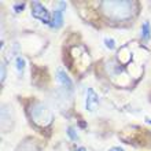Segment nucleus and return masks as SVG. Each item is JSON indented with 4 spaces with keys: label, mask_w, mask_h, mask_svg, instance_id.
I'll return each instance as SVG.
<instances>
[{
    "label": "nucleus",
    "mask_w": 151,
    "mask_h": 151,
    "mask_svg": "<svg viewBox=\"0 0 151 151\" xmlns=\"http://www.w3.org/2000/svg\"><path fill=\"white\" fill-rule=\"evenodd\" d=\"M107 15L114 19H124L131 15L132 3L128 1H106L103 6Z\"/></svg>",
    "instance_id": "1"
},
{
    "label": "nucleus",
    "mask_w": 151,
    "mask_h": 151,
    "mask_svg": "<svg viewBox=\"0 0 151 151\" xmlns=\"http://www.w3.org/2000/svg\"><path fill=\"white\" fill-rule=\"evenodd\" d=\"M30 114H32L33 121L39 125L45 127V125H50L52 122V113L43 104H36Z\"/></svg>",
    "instance_id": "2"
},
{
    "label": "nucleus",
    "mask_w": 151,
    "mask_h": 151,
    "mask_svg": "<svg viewBox=\"0 0 151 151\" xmlns=\"http://www.w3.org/2000/svg\"><path fill=\"white\" fill-rule=\"evenodd\" d=\"M32 15L48 26L52 21V12L48 11L40 1H32Z\"/></svg>",
    "instance_id": "3"
},
{
    "label": "nucleus",
    "mask_w": 151,
    "mask_h": 151,
    "mask_svg": "<svg viewBox=\"0 0 151 151\" xmlns=\"http://www.w3.org/2000/svg\"><path fill=\"white\" fill-rule=\"evenodd\" d=\"M55 76H56V80H58L59 85H62L65 89H68V91H70V92L74 89V85H73L72 78L69 77L68 73L65 72V70L58 69V70H56V73H55Z\"/></svg>",
    "instance_id": "4"
},
{
    "label": "nucleus",
    "mask_w": 151,
    "mask_h": 151,
    "mask_svg": "<svg viewBox=\"0 0 151 151\" xmlns=\"http://www.w3.org/2000/svg\"><path fill=\"white\" fill-rule=\"evenodd\" d=\"M98 107H99V98H98L96 92L92 88H88L87 99H85V109L88 111H95Z\"/></svg>",
    "instance_id": "5"
},
{
    "label": "nucleus",
    "mask_w": 151,
    "mask_h": 151,
    "mask_svg": "<svg viewBox=\"0 0 151 151\" xmlns=\"http://www.w3.org/2000/svg\"><path fill=\"white\" fill-rule=\"evenodd\" d=\"M63 25V12L62 11H52V21L50 26L52 29H58Z\"/></svg>",
    "instance_id": "6"
},
{
    "label": "nucleus",
    "mask_w": 151,
    "mask_h": 151,
    "mask_svg": "<svg viewBox=\"0 0 151 151\" xmlns=\"http://www.w3.org/2000/svg\"><path fill=\"white\" fill-rule=\"evenodd\" d=\"M142 39L144 41H148L151 39V25L150 21H144L142 25Z\"/></svg>",
    "instance_id": "7"
},
{
    "label": "nucleus",
    "mask_w": 151,
    "mask_h": 151,
    "mask_svg": "<svg viewBox=\"0 0 151 151\" xmlns=\"http://www.w3.org/2000/svg\"><path fill=\"white\" fill-rule=\"evenodd\" d=\"M25 66H26V62H25L24 58H21V56L15 58V68H17V70H18V73H22V72H24Z\"/></svg>",
    "instance_id": "8"
},
{
    "label": "nucleus",
    "mask_w": 151,
    "mask_h": 151,
    "mask_svg": "<svg viewBox=\"0 0 151 151\" xmlns=\"http://www.w3.org/2000/svg\"><path fill=\"white\" fill-rule=\"evenodd\" d=\"M66 132H68L69 139L72 140V142H76V140H78V133H77V131H76L73 127H69L68 129H66Z\"/></svg>",
    "instance_id": "9"
},
{
    "label": "nucleus",
    "mask_w": 151,
    "mask_h": 151,
    "mask_svg": "<svg viewBox=\"0 0 151 151\" xmlns=\"http://www.w3.org/2000/svg\"><path fill=\"white\" fill-rule=\"evenodd\" d=\"M103 43L109 50H114L115 45H117V44H115V40L111 39V37H106V39H103Z\"/></svg>",
    "instance_id": "10"
},
{
    "label": "nucleus",
    "mask_w": 151,
    "mask_h": 151,
    "mask_svg": "<svg viewBox=\"0 0 151 151\" xmlns=\"http://www.w3.org/2000/svg\"><path fill=\"white\" fill-rule=\"evenodd\" d=\"M65 8H66V1H60V3H56L55 6H54V11H62L63 12Z\"/></svg>",
    "instance_id": "11"
},
{
    "label": "nucleus",
    "mask_w": 151,
    "mask_h": 151,
    "mask_svg": "<svg viewBox=\"0 0 151 151\" xmlns=\"http://www.w3.org/2000/svg\"><path fill=\"white\" fill-rule=\"evenodd\" d=\"M4 78H6V66H4V63H1V76H0V80L4 81Z\"/></svg>",
    "instance_id": "12"
},
{
    "label": "nucleus",
    "mask_w": 151,
    "mask_h": 151,
    "mask_svg": "<svg viewBox=\"0 0 151 151\" xmlns=\"http://www.w3.org/2000/svg\"><path fill=\"white\" fill-rule=\"evenodd\" d=\"M109 151H125L122 147H110Z\"/></svg>",
    "instance_id": "13"
},
{
    "label": "nucleus",
    "mask_w": 151,
    "mask_h": 151,
    "mask_svg": "<svg viewBox=\"0 0 151 151\" xmlns=\"http://www.w3.org/2000/svg\"><path fill=\"white\" fill-rule=\"evenodd\" d=\"M76 151H87V148H85V147H78Z\"/></svg>",
    "instance_id": "14"
},
{
    "label": "nucleus",
    "mask_w": 151,
    "mask_h": 151,
    "mask_svg": "<svg viewBox=\"0 0 151 151\" xmlns=\"http://www.w3.org/2000/svg\"><path fill=\"white\" fill-rule=\"evenodd\" d=\"M146 122H147V124H151V118H147V117H146Z\"/></svg>",
    "instance_id": "15"
}]
</instances>
